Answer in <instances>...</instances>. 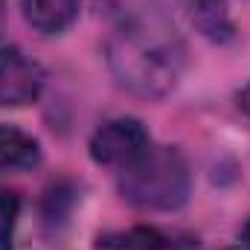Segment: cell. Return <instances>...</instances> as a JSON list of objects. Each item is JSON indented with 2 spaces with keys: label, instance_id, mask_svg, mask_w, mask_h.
I'll return each instance as SVG.
<instances>
[{
  "label": "cell",
  "instance_id": "6da1fadb",
  "mask_svg": "<svg viewBox=\"0 0 250 250\" xmlns=\"http://www.w3.org/2000/svg\"><path fill=\"white\" fill-rule=\"evenodd\" d=\"M108 64L117 82L137 96H163L184 67V44L172 21L157 9L123 15L108 38Z\"/></svg>",
  "mask_w": 250,
  "mask_h": 250
},
{
  "label": "cell",
  "instance_id": "7a4b0ae2",
  "mask_svg": "<svg viewBox=\"0 0 250 250\" xmlns=\"http://www.w3.org/2000/svg\"><path fill=\"white\" fill-rule=\"evenodd\" d=\"M120 195L143 209H178L189 195L187 160L169 146H148L123 166Z\"/></svg>",
  "mask_w": 250,
  "mask_h": 250
},
{
  "label": "cell",
  "instance_id": "3957f363",
  "mask_svg": "<svg viewBox=\"0 0 250 250\" xmlns=\"http://www.w3.org/2000/svg\"><path fill=\"white\" fill-rule=\"evenodd\" d=\"M148 148V131L140 120H111L90 140V157L102 166H125Z\"/></svg>",
  "mask_w": 250,
  "mask_h": 250
},
{
  "label": "cell",
  "instance_id": "277c9868",
  "mask_svg": "<svg viewBox=\"0 0 250 250\" xmlns=\"http://www.w3.org/2000/svg\"><path fill=\"white\" fill-rule=\"evenodd\" d=\"M44 73L41 67L26 59L18 47L0 50V108L32 105L41 93Z\"/></svg>",
  "mask_w": 250,
  "mask_h": 250
},
{
  "label": "cell",
  "instance_id": "5b68a950",
  "mask_svg": "<svg viewBox=\"0 0 250 250\" xmlns=\"http://www.w3.org/2000/svg\"><path fill=\"white\" fill-rule=\"evenodd\" d=\"M187 15L192 26L215 44L230 41L236 32L227 12V0H187Z\"/></svg>",
  "mask_w": 250,
  "mask_h": 250
},
{
  "label": "cell",
  "instance_id": "8992f818",
  "mask_svg": "<svg viewBox=\"0 0 250 250\" xmlns=\"http://www.w3.org/2000/svg\"><path fill=\"white\" fill-rule=\"evenodd\" d=\"M23 15L38 32L56 35L76 21L79 0H23Z\"/></svg>",
  "mask_w": 250,
  "mask_h": 250
},
{
  "label": "cell",
  "instance_id": "52a82bcc",
  "mask_svg": "<svg viewBox=\"0 0 250 250\" xmlns=\"http://www.w3.org/2000/svg\"><path fill=\"white\" fill-rule=\"evenodd\" d=\"M41 160L38 143L12 125H0V172H15V169H32Z\"/></svg>",
  "mask_w": 250,
  "mask_h": 250
},
{
  "label": "cell",
  "instance_id": "ba28073f",
  "mask_svg": "<svg viewBox=\"0 0 250 250\" xmlns=\"http://www.w3.org/2000/svg\"><path fill=\"white\" fill-rule=\"evenodd\" d=\"M96 250H175V242L154 227H131L123 233L99 236Z\"/></svg>",
  "mask_w": 250,
  "mask_h": 250
},
{
  "label": "cell",
  "instance_id": "9c48e42d",
  "mask_svg": "<svg viewBox=\"0 0 250 250\" xmlns=\"http://www.w3.org/2000/svg\"><path fill=\"white\" fill-rule=\"evenodd\" d=\"M239 108H242V111L250 117V84L242 90V93H239Z\"/></svg>",
  "mask_w": 250,
  "mask_h": 250
},
{
  "label": "cell",
  "instance_id": "30bf717a",
  "mask_svg": "<svg viewBox=\"0 0 250 250\" xmlns=\"http://www.w3.org/2000/svg\"><path fill=\"white\" fill-rule=\"evenodd\" d=\"M3 26H6V3L0 0V35H3Z\"/></svg>",
  "mask_w": 250,
  "mask_h": 250
},
{
  "label": "cell",
  "instance_id": "8fae6325",
  "mask_svg": "<svg viewBox=\"0 0 250 250\" xmlns=\"http://www.w3.org/2000/svg\"><path fill=\"white\" fill-rule=\"evenodd\" d=\"M245 242L250 245V218H248V224H245Z\"/></svg>",
  "mask_w": 250,
  "mask_h": 250
}]
</instances>
